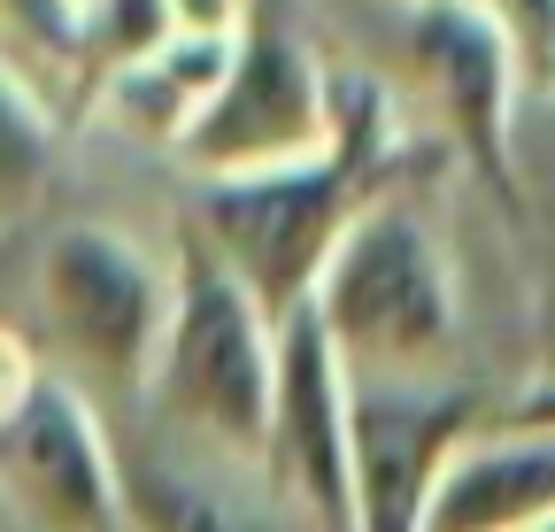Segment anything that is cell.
<instances>
[{"mask_svg": "<svg viewBox=\"0 0 555 532\" xmlns=\"http://www.w3.org/2000/svg\"><path fill=\"white\" fill-rule=\"evenodd\" d=\"M309 316L347 378H455L463 371V278L433 202L416 185L378 193L332 247Z\"/></svg>", "mask_w": 555, "mask_h": 532, "instance_id": "obj_2", "label": "cell"}, {"mask_svg": "<svg viewBox=\"0 0 555 532\" xmlns=\"http://www.w3.org/2000/svg\"><path fill=\"white\" fill-rule=\"evenodd\" d=\"M54 178V116L0 54V224H16Z\"/></svg>", "mask_w": 555, "mask_h": 532, "instance_id": "obj_14", "label": "cell"}, {"mask_svg": "<svg viewBox=\"0 0 555 532\" xmlns=\"http://www.w3.org/2000/svg\"><path fill=\"white\" fill-rule=\"evenodd\" d=\"M262 479L317 532H356V479H347V371L309 301L278 316V378L262 425Z\"/></svg>", "mask_w": 555, "mask_h": 532, "instance_id": "obj_10", "label": "cell"}, {"mask_svg": "<svg viewBox=\"0 0 555 532\" xmlns=\"http://www.w3.org/2000/svg\"><path fill=\"white\" fill-rule=\"evenodd\" d=\"M39 371H47V363L31 355V340H16V332L0 324V432H9V425H16V410L31 402Z\"/></svg>", "mask_w": 555, "mask_h": 532, "instance_id": "obj_15", "label": "cell"}, {"mask_svg": "<svg viewBox=\"0 0 555 532\" xmlns=\"http://www.w3.org/2000/svg\"><path fill=\"white\" fill-rule=\"evenodd\" d=\"M116 447V502L124 532H317L286 494L262 479V463L201 447L147 410L108 417Z\"/></svg>", "mask_w": 555, "mask_h": 532, "instance_id": "obj_8", "label": "cell"}, {"mask_svg": "<svg viewBox=\"0 0 555 532\" xmlns=\"http://www.w3.org/2000/svg\"><path fill=\"white\" fill-rule=\"evenodd\" d=\"M240 39V9H178V24L93 93V116L131 131L147 147H170L193 131V116L208 108V93L224 86V62Z\"/></svg>", "mask_w": 555, "mask_h": 532, "instance_id": "obj_12", "label": "cell"}, {"mask_svg": "<svg viewBox=\"0 0 555 532\" xmlns=\"http://www.w3.org/2000/svg\"><path fill=\"white\" fill-rule=\"evenodd\" d=\"M540 532H555V524H540Z\"/></svg>", "mask_w": 555, "mask_h": 532, "instance_id": "obj_17", "label": "cell"}, {"mask_svg": "<svg viewBox=\"0 0 555 532\" xmlns=\"http://www.w3.org/2000/svg\"><path fill=\"white\" fill-rule=\"evenodd\" d=\"M532 124V147H509L517 155V217L532 224L540 239V332H547V355L555 363V93H525L517 101V131Z\"/></svg>", "mask_w": 555, "mask_h": 532, "instance_id": "obj_13", "label": "cell"}, {"mask_svg": "<svg viewBox=\"0 0 555 532\" xmlns=\"http://www.w3.org/2000/svg\"><path fill=\"white\" fill-rule=\"evenodd\" d=\"M0 509L24 532H124L108 417L54 371L0 432Z\"/></svg>", "mask_w": 555, "mask_h": 532, "instance_id": "obj_9", "label": "cell"}, {"mask_svg": "<svg viewBox=\"0 0 555 532\" xmlns=\"http://www.w3.org/2000/svg\"><path fill=\"white\" fill-rule=\"evenodd\" d=\"M555 524V425L486 417L440 463L416 532H540Z\"/></svg>", "mask_w": 555, "mask_h": 532, "instance_id": "obj_11", "label": "cell"}, {"mask_svg": "<svg viewBox=\"0 0 555 532\" xmlns=\"http://www.w3.org/2000/svg\"><path fill=\"white\" fill-rule=\"evenodd\" d=\"M332 140V70L309 47V31L278 9H240V39L224 62V86L208 93L193 131L178 140V163L201 185L262 178L324 155Z\"/></svg>", "mask_w": 555, "mask_h": 532, "instance_id": "obj_5", "label": "cell"}, {"mask_svg": "<svg viewBox=\"0 0 555 532\" xmlns=\"http://www.w3.org/2000/svg\"><path fill=\"white\" fill-rule=\"evenodd\" d=\"M494 417L470 371L455 378H347V479L356 532H416L463 432Z\"/></svg>", "mask_w": 555, "mask_h": 532, "instance_id": "obj_6", "label": "cell"}, {"mask_svg": "<svg viewBox=\"0 0 555 532\" xmlns=\"http://www.w3.org/2000/svg\"><path fill=\"white\" fill-rule=\"evenodd\" d=\"M270 378H278V316L208 255L193 232L170 247V324L147 371L139 410L155 425L262 463L270 425Z\"/></svg>", "mask_w": 555, "mask_h": 532, "instance_id": "obj_3", "label": "cell"}, {"mask_svg": "<svg viewBox=\"0 0 555 532\" xmlns=\"http://www.w3.org/2000/svg\"><path fill=\"white\" fill-rule=\"evenodd\" d=\"M494 417H502V425H555V363H540L517 393H502Z\"/></svg>", "mask_w": 555, "mask_h": 532, "instance_id": "obj_16", "label": "cell"}, {"mask_svg": "<svg viewBox=\"0 0 555 532\" xmlns=\"http://www.w3.org/2000/svg\"><path fill=\"white\" fill-rule=\"evenodd\" d=\"M324 70H332V140H324V155H309L294 170L201 185V209L185 224L270 316H294L317 294L347 224H356L378 193H401L433 163V155H409V131L393 116L386 78L339 70V62H324Z\"/></svg>", "mask_w": 555, "mask_h": 532, "instance_id": "obj_1", "label": "cell"}, {"mask_svg": "<svg viewBox=\"0 0 555 532\" xmlns=\"http://www.w3.org/2000/svg\"><path fill=\"white\" fill-rule=\"evenodd\" d=\"M393 47L409 62L425 108L440 116L448 147L502 193V209H517V54L502 31V9H463V0H433V9H401Z\"/></svg>", "mask_w": 555, "mask_h": 532, "instance_id": "obj_7", "label": "cell"}, {"mask_svg": "<svg viewBox=\"0 0 555 532\" xmlns=\"http://www.w3.org/2000/svg\"><path fill=\"white\" fill-rule=\"evenodd\" d=\"M39 332L54 348V378H69L101 417L139 410L170 324V262L116 224H62L39 247Z\"/></svg>", "mask_w": 555, "mask_h": 532, "instance_id": "obj_4", "label": "cell"}]
</instances>
